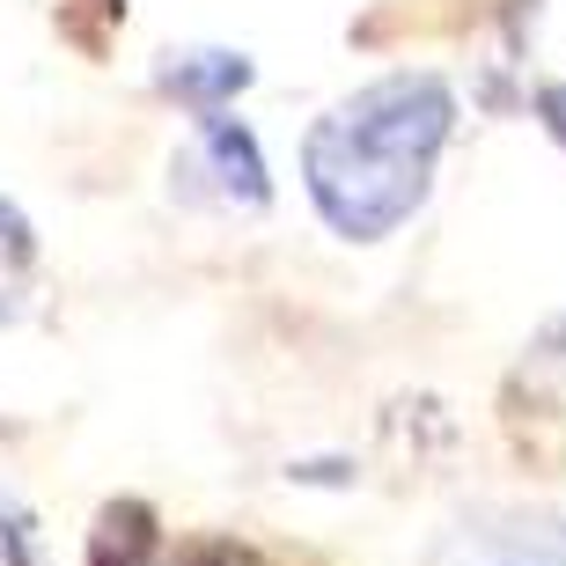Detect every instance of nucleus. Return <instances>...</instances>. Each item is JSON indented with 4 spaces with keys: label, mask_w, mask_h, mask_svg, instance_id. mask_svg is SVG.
I'll return each mask as SVG.
<instances>
[{
    "label": "nucleus",
    "mask_w": 566,
    "mask_h": 566,
    "mask_svg": "<svg viewBox=\"0 0 566 566\" xmlns=\"http://www.w3.org/2000/svg\"><path fill=\"white\" fill-rule=\"evenodd\" d=\"M537 111H545V126H552V140L566 147V82H545V88H537Z\"/></svg>",
    "instance_id": "nucleus-8"
},
{
    "label": "nucleus",
    "mask_w": 566,
    "mask_h": 566,
    "mask_svg": "<svg viewBox=\"0 0 566 566\" xmlns=\"http://www.w3.org/2000/svg\"><path fill=\"white\" fill-rule=\"evenodd\" d=\"M169 191L207 213H265L273 207V177H265L258 133L243 118H229V111H207L191 126V140L177 147V163H169Z\"/></svg>",
    "instance_id": "nucleus-2"
},
{
    "label": "nucleus",
    "mask_w": 566,
    "mask_h": 566,
    "mask_svg": "<svg viewBox=\"0 0 566 566\" xmlns=\"http://www.w3.org/2000/svg\"><path fill=\"white\" fill-rule=\"evenodd\" d=\"M449 133H457V96L441 74H382V82L338 96L302 140L310 207L346 243L398 235L434 185Z\"/></svg>",
    "instance_id": "nucleus-1"
},
{
    "label": "nucleus",
    "mask_w": 566,
    "mask_h": 566,
    "mask_svg": "<svg viewBox=\"0 0 566 566\" xmlns=\"http://www.w3.org/2000/svg\"><path fill=\"white\" fill-rule=\"evenodd\" d=\"M155 82H163L185 111L207 118V111H229L235 96L251 88V60H243V52H207V44H199V52H169Z\"/></svg>",
    "instance_id": "nucleus-4"
},
{
    "label": "nucleus",
    "mask_w": 566,
    "mask_h": 566,
    "mask_svg": "<svg viewBox=\"0 0 566 566\" xmlns=\"http://www.w3.org/2000/svg\"><path fill=\"white\" fill-rule=\"evenodd\" d=\"M523 376L537 382V390H559V405H566V316L552 324L537 346H530V360H523Z\"/></svg>",
    "instance_id": "nucleus-7"
},
{
    "label": "nucleus",
    "mask_w": 566,
    "mask_h": 566,
    "mask_svg": "<svg viewBox=\"0 0 566 566\" xmlns=\"http://www.w3.org/2000/svg\"><path fill=\"white\" fill-rule=\"evenodd\" d=\"M434 566H566V523L545 515H471L434 545Z\"/></svg>",
    "instance_id": "nucleus-3"
},
{
    "label": "nucleus",
    "mask_w": 566,
    "mask_h": 566,
    "mask_svg": "<svg viewBox=\"0 0 566 566\" xmlns=\"http://www.w3.org/2000/svg\"><path fill=\"white\" fill-rule=\"evenodd\" d=\"M155 552H163V530H155V515L140 501H118L96 515V545H88L96 566H147Z\"/></svg>",
    "instance_id": "nucleus-5"
},
{
    "label": "nucleus",
    "mask_w": 566,
    "mask_h": 566,
    "mask_svg": "<svg viewBox=\"0 0 566 566\" xmlns=\"http://www.w3.org/2000/svg\"><path fill=\"white\" fill-rule=\"evenodd\" d=\"M30 273H38V235L0 199V324H15L30 310Z\"/></svg>",
    "instance_id": "nucleus-6"
}]
</instances>
